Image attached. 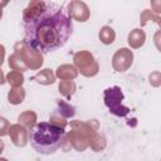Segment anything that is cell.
<instances>
[{
	"label": "cell",
	"mask_w": 161,
	"mask_h": 161,
	"mask_svg": "<svg viewBox=\"0 0 161 161\" xmlns=\"http://www.w3.org/2000/svg\"><path fill=\"white\" fill-rule=\"evenodd\" d=\"M38 14L25 20V43L40 53L62 48L72 35L73 21L60 4L47 3Z\"/></svg>",
	"instance_id": "cell-1"
},
{
	"label": "cell",
	"mask_w": 161,
	"mask_h": 161,
	"mask_svg": "<svg viewBox=\"0 0 161 161\" xmlns=\"http://www.w3.org/2000/svg\"><path fill=\"white\" fill-rule=\"evenodd\" d=\"M64 136V128L50 122H39L29 131L30 145L40 155L54 153L60 147Z\"/></svg>",
	"instance_id": "cell-2"
},
{
	"label": "cell",
	"mask_w": 161,
	"mask_h": 161,
	"mask_svg": "<svg viewBox=\"0 0 161 161\" xmlns=\"http://www.w3.org/2000/svg\"><path fill=\"white\" fill-rule=\"evenodd\" d=\"M122 99H123V93L119 87H112V88H107L104 91L106 106L109 108L111 113L119 116V117H125L130 112L128 107L122 106Z\"/></svg>",
	"instance_id": "cell-3"
}]
</instances>
